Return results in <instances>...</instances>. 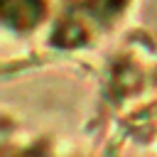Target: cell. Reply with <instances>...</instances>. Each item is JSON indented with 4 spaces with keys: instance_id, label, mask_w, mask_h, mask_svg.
<instances>
[{
    "instance_id": "6da1fadb",
    "label": "cell",
    "mask_w": 157,
    "mask_h": 157,
    "mask_svg": "<svg viewBox=\"0 0 157 157\" xmlns=\"http://www.w3.org/2000/svg\"><path fill=\"white\" fill-rule=\"evenodd\" d=\"M39 12H42V5L37 0H17L15 12H10V17L15 20V25L27 27V25H32L39 17Z\"/></svg>"
}]
</instances>
